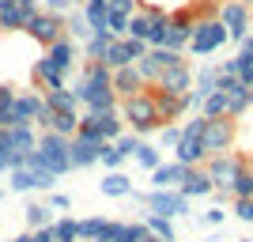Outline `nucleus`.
Masks as SVG:
<instances>
[{
    "label": "nucleus",
    "instance_id": "nucleus-1",
    "mask_svg": "<svg viewBox=\"0 0 253 242\" xmlns=\"http://www.w3.org/2000/svg\"><path fill=\"white\" fill-rule=\"evenodd\" d=\"M23 167L49 170V174H57V178L68 174V170H72V159H68V137L45 129L42 137H38V144H34V151H27V163H23Z\"/></svg>",
    "mask_w": 253,
    "mask_h": 242
},
{
    "label": "nucleus",
    "instance_id": "nucleus-2",
    "mask_svg": "<svg viewBox=\"0 0 253 242\" xmlns=\"http://www.w3.org/2000/svg\"><path fill=\"white\" fill-rule=\"evenodd\" d=\"M117 114L125 117V125L136 133V137H148L155 129H163L159 121V110H155V95H151V87H144L140 95H128L117 102Z\"/></svg>",
    "mask_w": 253,
    "mask_h": 242
},
{
    "label": "nucleus",
    "instance_id": "nucleus-3",
    "mask_svg": "<svg viewBox=\"0 0 253 242\" xmlns=\"http://www.w3.org/2000/svg\"><path fill=\"white\" fill-rule=\"evenodd\" d=\"M204 125H208V117L204 114H193L185 125H181V140L174 144V159H178L181 167H204L208 163V151H204Z\"/></svg>",
    "mask_w": 253,
    "mask_h": 242
},
{
    "label": "nucleus",
    "instance_id": "nucleus-4",
    "mask_svg": "<svg viewBox=\"0 0 253 242\" xmlns=\"http://www.w3.org/2000/svg\"><path fill=\"white\" fill-rule=\"evenodd\" d=\"M227 42H231V38H227V27L211 15V19H197L193 23V38H189L185 49H189L193 57H211V53L223 49Z\"/></svg>",
    "mask_w": 253,
    "mask_h": 242
},
{
    "label": "nucleus",
    "instance_id": "nucleus-5",
    "mask_svg": "<svg viewBox=\"0 0 253 242\" xmlns=\"http://www.w3.org/2000/svg\"><path fill=\"white\" fill-rule=\"evenodd\" d=\"M250 159L246 155H238V151H223V155H208V163H204V170H208V178H211V186H215V193H219V200L223 197H231V178L238 174V170L246 167Z\"/></svg>",
    "mask_w": 253,
    "mask_h": 242
},
{
    "label": "nucleus",
    "instance_id": "nucleus-6",
    "mask_svg": "<svg viewBox=\"0 0 253 242\" xmlns=\"http://www.w3.org/2000/svg\"><path fill=\"white\" fill-rule=\"evenodd\" d=\"M125 133V117L110 110V114H80V125H76V137H91V140H117Z\"/></svg>",
    "mask_w": 253,
    "mask_h": 242
},
{
    "label": "nucleus",
    "instance_id": "nucleus-7",
    "mask_svg": "<svg viewBox=\"0 0 253 242\" xmlns=\"http://www.w3.org/2000/svg\"><path fill=\"white\" fill-rule=\"evenodd\" d=\"M76 98H80V106H84L87 114H110V110H117V91L114 84H95V80H80V84L72 87Z\"/></svg>",
    "mask_w": 253,
    "mask_h": 242
},
{
    "label": "nucleus",
    "instance_id": "nucleus-8",
    "mask_svg": "<svg viewBox=\"0 0 253 242\" xmlns=\"http://www.w3.org/2000/svg\"><path fill=\"white\" fill-rule=\"evenodd\" d=\"M234 137H238L234 117H208L201 140H204V151H208V155H223V151L234 147Z\"/></svg>",
    "mask_w": 253,
    "mask_h": 242
},
{
    "label": "nucleus",
    "instance_id": "nucleus-9",
    "mask_svg": "<svg viewBox=\"0 0 253 242\" xmlns=\"http://www.w3.org/2000/svg\"><path fill=\"white\" fill-rule=\"evenodd\" d=\"M42 110H45V98L38 95V91H15V102H11V110H8V121H4V129L34 125V121L42 117Z\"/></svg>",
    "mask_w": 253,
    "mask_h": 242
},
{
    "label": "nucleus",
    "instance_id": "nucleus-10",
    "mask_svg": "<svg viewBox=\"0 0 253 242\" xmlns=\"http://www.w3.org/2000/svg\"><path fill=\"white\" fill-rule=\"evenodd\" d=\"M215 19L227 27V38H231V42L242 46V38L250 34V8H246L242 0H219V11H215Z\"/></svg>",
    "mask_w": 253,
    "mask_h": 242
},
{
    "label": "nucleus",
    "instance_id": "nucleus-11",
    "mask_svg": "<svg viewBox=\"0 0 253 242\" xmlns=\"http://www.w3.org/2000/svg\"><path fill=\"white\" fill-rule=\"evenodd\" d=\"M23 31L31 34L34 42H42V46H53V42H61L64 38V15H53V11H34L31 19H27V27Z\"/></svg>",
    "mask_w": 253,
    "mask_h": 242
},
{
    "label": "nucleus",
    "instance_id": "nucleus-12",
    "mask_svg": "<svg viewBox=\"0 0 253 242\" xmlns=\"http://www.w3.org/2000/svg\"><path fill=\"white\" fill-rule=\"evenodd\" d=\"M144 204H148V212L167 216V220L189 216V197H181L178 190H151V193H144Z\"/></svg>",
    "mask_w": 253,
    "mask_h": 242
},
{
    "label": "nucleus",
    "instance_id": "nucleus-13",
    "mask_svg": "<svg viewBox=\"0 0 253 242\" xmlns=\"http://www.w3.org/2000/svg\"><path fill=\"white\" fill-rule=\"evenodd\" d=\"M155 91H163V95H185V91H193V68L189 64H174V68H163L159 72Z\"/></svg>",
    "mask_w": 253,
    "mask_h": 242
},
{
    "label": "nucleus",
    "instance_id": "nucleus-14",
    "mask_svg": "<svg viewBox=\"0 0 253 242\" xmlns=\"http://www.w3.org/2000/svg\"><path fill=\"white\" fill-rule=\"evenodd\" d=\"M8 174H11V190H15V193H27V190H53V186H57V174H49V170L15 167V170H8Z\"/></svg>",
    "mask_w": 253,
    "mask_h": 242
},
{
    "label": "nucleus",
    "instance_id": "nucleus-15",
    "mask_svg": "<svg viewBox=\"0 0 253 242\" xmlns=\"http://www.w3.org/2000/svg\"><path fill=\"white\" fill-rule=\"evenodd\" d=\"M102 144H110V140L72 137V140H68V159H72V170H76V167H95L98 155H102Z\"/></svg>",
    "mask_w": 253,
    "mask_h": 242
},
{
    "label": "nucleus",
    "instance_id": "nucleus-16",
    "mask_svg": "<svg viewBox=\"0 0 253 242\" xmlns=\"http://www.w3.org/2000/svg\"><path fill=\"white\" fill-rule=\"evenodd\" d=\"M178 193H181V197H189V200H197V197L215 193V186H211V178H208V170H204V167H185V178L178 182Z\"/></svg>",
    "mask_w": 253,
    "mask_h": 242
},
{
    "label": "nucleus",
    "instance_id": "nucleus-17",
    "mask_svg": "<svg viewBox=\"0 0 253 242\" xmlns=\"http://www.w3.org/2000/svg\"><path fill=\"white\" fill-rule=\"evenodd\" d=\"M0 144H8L15 155H27V151H34V144H38V133H34V125L0 129Z\"/></svg>",
    "mask_w": 253,
    "mask_h": 242
},
{
    "label": "nucleus",
    "instance_id": "nucleus-18",
    "mask_svg": "<svg viewBox=\"0 0 253 242\" xmlns=\"http://www.w3.org/2000/svg\"><path fill=\"white\" fill-rule=\"evenodd\" d=\"M114 91H117V98H128V95H140L144 91V80H140V72H136V64H125V68H114Z\"/></svg>",
    "mask_w": 253,
    "mask_h": 242
},
{
    "label": "nucleus",
    "instance_id": "nucleus-19",
    "mask_svg": "<svg viewBox=\"0 0 253 242\" xmlns=\"http://www.w3.org/2000/svg\"><path fill=\"white\" fill-rule=\"evenodd\" d=\"M185 178V167H181L178 159L174 163H159L151 170V190H178V182Z\"/></svg>",
    "mask_w": 253,
    "mask_h": 242
},
{
    "label": "nucleus",
    "instance_id": "nucleus-20",
    "mask_svg": "<svg viewBox=\"0 0 253 242\" xmlns=\"http://www.w3.org/2000/svg\"><path fill=\"white\" fill-rule=\"evenodd\" d=\"M38 8H23V4H0V31H23Z\"/></svg>",
    "mask_w": 253,
    "mask_h": 242
},
{
    "label": "nucleus",
    "instance_id": "nucleus-21",
    "mask_svg": "<svg viewBox=\"0 0 253 242\" xmlns=\"http://www.w3.org/2000/svg\"><path fill=\"white\" fill-rule=\"evenodd\" d=\"M219 72H227V76H238V80H242L246 87H253V57L246 49H238L231 57V61H223L219 64Z\"/></svg>",
    "mask_w": 253,
    "mask_h": 242
},
{
    "label": "nucleus",
    "instance_id": "nucleus-22",
    "mask_svg": "<svg viewBox=\"0 0 253 242\" xmlns=\"http://www.w3.org/2000/svg\"><path fill=\"white\" fill-rule=\"evenodd\" d=\"M42 98L45 110H80V98L72 87H49V91H42Z\"/></svg>",
    "mask_w": 253,
    "mask_h": 242
},
{
    "label": "nucleus",
    "instance_id": "nucleus-23",
    "mask_svg": "<svg viewBox=\"0 0 253 242\" xmlns=\"http://www.w3.org/2000/svg\"><path fill=\"white\" fill-rule=\"evenodd\" d=\"M102 193L106 197H128L132 193V178H128L125 170H110L102 178Z\"/></svg>",
    "mask_w": 253,
    "mask_h": 242
},
{
    "label": "nucleus",
    "instance_id": "nucleus-24",
    "mask_svg": "<svg viewBox=\"0 0 253 242\" xmlns=\"http://www.w3.org/2000/svg\"><path fill=\"white\" fill-rule=\"evenodd\" d=\"M253 106V87H234L231 95H227V117H242L246 110Z\"/></svg>",
    "mask_w": 253,
    "mask_h": 242
},
{
    "label": "nucleus",
    "instance_id": "nucleus-25",
    "mask_svg": "<svg viewBox=\"0 0 253 242\" xmlns=\"http://www.w3.org/2000/svg\"><path fill=\"white\" fill-rule=\"evenodd\" d=\"M215 80H219V64H204L201 72L193 76V91L201 95V102L211 95V91H215Z\"/></svg>",
    "mask_w": 253,
    "mask_h": 242
},
{
    "label": "nucleus",
    "instance_id": "nucleus-26",
    "mask_svg": "<svg viewBox=\"0 0 253 242\" xmlns=\"http://www.w3.org/2000/svg\"><path fill=\"white\" fill-rule=\"evenodd\" d=\"M144 227H148V235H155V239H163V242H174V239H178V235H174V220L155 216V212L144 216Z\"/></svg>",
    "mask_w": 253,
    "mask_h": 242
},
{
    "label": "nucleus",
    "instance_id": "nucleus-27",
    "mask_svg": "<svg viewBox=\"0 0 253 242\" xmlns=\"http://www.w3.org/2000/svg\"><path fill=\"white\" fill-rule=\"evenodd\" d=\"M49 235H53V242H80V231H76V220H72V216L53 220L49 223Z\"/></svg>",
    "mask_w": 253,
    "mask_h": 242
},
{
    "label": "nucleus",
    "instance_id": "nucleus-28",
    "mask_svg": "<svg viewBox=\"0 0 253 242\" xmlns=\"http://www.w3.org/2000/svg\"><path fill=\"white\" fill-rule=\"evenodd\" d=\"M132 159H136V163H140L144 170H155L159 163H163V151H159L155 144H148V140H140V147L132 151Z\"/></svg>",
    "mask_w": 253,
    "mask_h": 242
},
{
    "label": "nucleus",
    "instance_id": "nucleus-29",
    "mask_svg": "<svg viewBox=\"0 0 253 242\" xmlns=\"http://www.w3.org/2000/svg\"><path fill=\"white\" fill-rule=\"evenodd\" d=\"M114 42V34L110 31H98V34H91L84 42V53H87V61H102V53H106V46Z\"/></svg>",
    "mask_w": 253,
    "mask_h": 242
},
{
    "label": "nucleus",
    "instance_id": "nucleus-30",
    "mask_svg": "<svg viewBox=\"0 0 253 242\" xmlns=\"http://www.w3.org/2000/svg\"><path fill=\"white\" fill-rule=\"evenodd\" d=\"M76 231H80V242H95L98 235L106 231L102 216H87V220H76Z\"/></svg>",
    "mask_w": 253,
    "mask_h": 242
},
{
    "label": "nucleus",
    "instance_id": "nucleus-31",
    "mask_svg": "<svg viewBox=\"0 0 253 242\" xmlns=\"http://www.w3.org/2000/svg\"><path fill=\"white\" fill-rule=\"evenodd\" d=\"M148 34H151V11H132V19H128V38L148 42Z\"/></svg>",
    "mask_w": 253,
    "mask_h": 242
},
{
    "label": "nucleus",
    "instance_id": "nucleus-32",
    "mask_svg": "<svg viewBox=\"0 0 253 242\" xmlns=\"http://www.w3.org/2000/svg\"><path fill=\"white\" fill-rule=\"evenodd\" d=\"M231 197L242 200V197H253V178H250V163H246L238 174L231 178Z\"/></svg>",
    "mask_w": 253,
    "mask_h": 242
},
{
    "label": "nucleus",
    "instance_id": "nucleus-33",
    "mask_svg": "<svg viewBox=\"0 0 253 242\" xmlns=\"http://www.w3.org/2000/svg\"><path fill=\"white\" fill-rule=\"evenodd\" d=\"M49 223H53L49 204H31V208H27V227H31V231H42V227H49Z\"/></svg>",
    "mask_w": 253,
    "mask_h": 242
},
{
    "label": "nucleus",
    "instance_id": "nucleus-34",
    "mask_svg": "<svg viewBox=\"0 0 253 242\" xmlns=\"http://www.w3.org/2000/svg\"><path fill=\"white\" fill-rule=\"evenodd\" d=\"M64 34L68 38H91V27H87V19H84V11H76V15H64Z\"/></svg>",
    "mask_w": 253,
    "mask_h": 242
},
{
    "label": "nucleus",
    "instance_id": "nucleus-35",
    "mask_svg": "<svg viewBox=\"0 0 253 242\" xmlns=\"http://www.w3.org/2000/svg\"><path fill=\"white\" fill-rule=\"evenodd\" d=\"M201 114H204V117H227V95L211 91V95L201 102Z\"/></svg>",
    "mask_w": 253,
    "mask_h": 242
},
{
    "label": "nucleus",
    "instance_id": "nucleus-36",
    "mask_svg": "<svg viewBox=\"0 0 253 242\" xmlns=\"http://www.w3.org/2000/svg\"><path fill=\"white\" fill-rule=\"evenodd\" d=\"M84 80H95V84H110V80H114V72H110L102 61H87V64H84Z\"/></svg>",
    "mask_w": 253,
    "mask_h": 242
},
{
    "label": "nucleus",
    "instance_id": "nucleus-37",
    "mask_svg": "<svg viewBox=\"0 0 253 242\" xmlns=\"http://www.w3.org/2000/svg\"><path fill=\"white\" fill-rule=\"evenodd\" d=\"M140 140H144V137H136V133H121V137H117V140H110V144H114L117 151H121V159H132V151L140 147Z\"/></svg>",
    "mask_w": 253,
    "mask_h": 242
},
{
    "label": "nucleus",
    "instance_id": "nucleus-38",
    "mask_svg": "<svg viewBox=\"0 0 253 242\" xmlns=\"http://www.w3.org/2000/svg\"><path fill=\"white\" fill-rule=\"evenodd\" d=\"M11 102H15V91H11V87H0V129H4V121H8Z\"/></svg>",
    "mask_w": 253,
    "mask_h": 242
},
{
    "label": "nucleus",
    "instance_id": "nucleus-39",
    "mask_svg": "<svg viewBox=\"0 0 253 242\" xmlns=\"http://www.w3.org/2000/svg\"><path fill=\"white\" fill-rule=\"evenodd\" d=\"M234 216L242 223H253V197H242V200H234Z\"/></svg>",
    "mask_w": 253,
    "mask_h": 242
},
{
    "label": "nucleus",
    "instance_id": "nucleus-40",
    "mask_svg": "<svg viewBox=\"0 0 253 242\" xmlns=\"http://www.w3.org/2000/svg\"><path fill=\"white\" fill-rule=\"evenodd\" d=\"M159 140H163L167 147H174L181 140V125H163V137H159Z\"/></svg>",
    "mask_w": 253,
    "mask_h": 242
},
{
    "label": "nucleus",
    "instance_id": "nucleus-41",
    "mask_svg": "<svg viewBox=\"0 0 253 242\" xmlns=\"http://www.w3.org/2000/svg\"><path fill=\"white\" fill-rule=\"evenodd\" d=\"M42 11H53V15H68L72 11V0H45Z\"/></svg>",
    "mask_w": 253,
    "mask_h": 242
},
{
    "label": "nucleus",
    "instance_id": "nucleus-42",
    "mask_svg": "<svg viewBox=\"0 0 253 242\" xmlns=\"http://www.w3.org/2000/svg\"><path fill=\"white\" fill-rule=\"evenodd\" d=\"M68 208H72V200L64 197V193H53V197H49V212H61V216H64Z\"/></svg>",
    "mask_w": 253,
    "mask_h": 242
},
{
    "label": "nucleus",
    "instance_id": "nucleus-43",
    "mask_svg": "<svg viewBox=\"0 0 253 242\" xmlns=\"http://www.w3.org/2000/svg\"><path fill=\"white\" fill-rule=\"evenodd\" d=\"M223 220H227V212H223V208H208V212H204V223H208V227H219Z\"/></svg>",
    "mask_w": 253,
    "mask_h": 242
},
{
    "label": "nucleus",
    "instance_id": "nucleus-44",
    "mask_svg": "<svg viewBox=\"0 0 253 242\" xmlns=\"http://www.w3.org/2000/svg\"><path fill=\"white\" fill-rule=\"evenodd\" d=\"M0 4H23V8H38V0H0Z\"/></svg>",
    "mask_w": 253,
    "mask_h": 242
},
{
    "label": "nucleus",
    "instance_id": "nucleus-45",
    "mask_svg": "<svg viewBox=\"0 0 253 242\" xmlns=\"http://www.w3.org/2000/svg\"><path fill=\"white\" fill-rule=\"evenodd\" d=\"M242 49H246V53L253 57V34H246V38H242Z\"/></svg>",
    "mask_w": 253,
    "mask_h": 242
},
{
    "label": "nucleus",
    "instance_id": "nucleus-46",
    "mask_svg": "<svg viewBox=\"0 0 253 242\" xmlns=\"http://www.w3.org/2000/svg\"><path fill=\"white\" fill-rule=\"evenodd\" d=\"M140 242H163V239H155V235H144V239H140Z\"/></svg>",
    "mask_w": 253,
    "mask_h": 242
},
{
    "label": "nucleus",
    "instance_id": "nucleus-47",
    "mask_svg": "<svg viewBox=\"0 0 253 242\" xmlns=\"http://www.w3.org/2000/svg\"><path fill=\"white\" fill-rule=\"evenodd\" d=\"M242 4H246V8H253V0H242Z\"/></svg>",
    "mask_w": 253,
    "mask_h": 242
},
{
    "label": "nucleus",
    "instance_id": "nucleus-48",
    "mask_svg": "<svg viewBox=\"0 0 253 242\" xmlns=\"http://www.w3.org/2000/svg\"><path fill=\"white\" fill-rule=\"evenodd\" d=\"M250 178H253V159H250Z\"/></svg>",
    "mask_w": 253,
    "mask_h": 242
},
{
    "label": "nucleus",
    "instance_id": "nucleus-49",
    "mask_svg": "<svg viewBox=\"0 0 253 242\" xmlns=\"http://www.w3.org/2000/svg\"><path fill=\"white\" fill-rule=\"evenodd\" d=\"M238 242H253V239H238Z\"/></svg>",
    "mask_w": 253,
    "mask_h": 242
}]
</instances>
